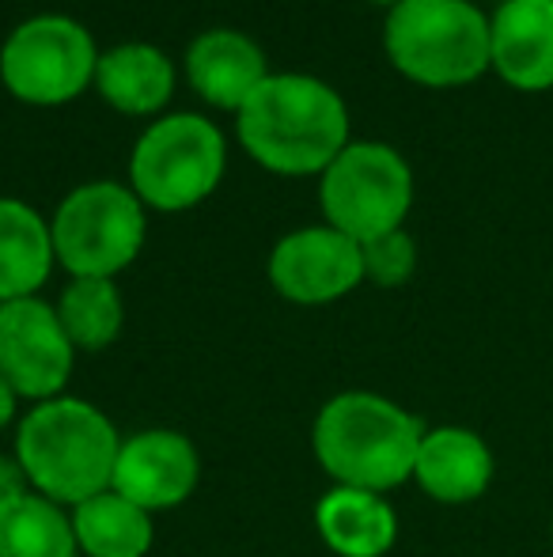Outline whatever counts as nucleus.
I'll use <instances>...</instances> for the list:
<instances>
[{
	"instance_id": "nucleus-1",
	"label": "nucleus",
	"mask_w": 553,
	"mask_h": 557,
	"mask_svg": "<svg viewBox=\"0 0 553 557\" xmlns=\"http://www.w3.org/2000/svg\"><path fill=\"white\" fill-rule=\"evenodd\" d=\"M122 436L99 406L61 395L35 403L15 425V462L38 497L61 508L111 490Z\"/></svg>"
},
{
	"instance_id": "nucleus-2",
	"label": "nucleus",
	"mask_w": 553,
	"mask_h": 557,
	"mask_svg": "<svg viewBox=\"0 0 553 557\" xmlns=\"http://www.w3.org/2000/svg\"><path fill=\"white\" fill-rule=\"evenodd\" d=\"M239 140L277 175H323L349 145V111L318 76L269 73L239 111Z\"/></svg>"
},
{
	"instance_id": "nucleus-3",
	"label": "nucleus",
	"mask_w": 553,
	"mask_h": 557,
	"mask_svg": "<svg viewBox=\"0 0 553 557\" xmlns=\"http://www.w3.org/2000/svg\"><path fill=\"white\" fill-rule=\"evenodd\" d=\"M420 441H425L420 418L372 391L334 395L311 429L318 467L338 485L368 493H387L410 482Z\"/></svg>"
},
{
	"instance_id": "nucleus-4",
	"label": "nucleus",
	"mask_w": 553,
	"mask_h": 557,
	"mask_svg": "<svg viewBox=\"0 0 553 557\" xmlns=\"http://www.w3.org/2000/svg\"><path fill=\"white\" fill-rule=\"evenodd\" d=\"M384 46L420 88H463L489 69V15L470 0H402L387 15Z\"/></svg>"
},
{
	"instance_id": "nucleus-5",
	"label": "nucleus",
	"mask_w": 553,
	"mask_h": 557,
	"mask_svg": "<svg viewBox=\"0 0 553 557\" xmlns=\"http://www.w3.org/2000/svg\"><path fill=\"white\" fill-rule=\"evenodd\" d=\"M224 137L201 114H167L140 133L129 178L140 206L183 213L209 198L224 178Z\"/></svg>"
},
{
	"instance_id": "nucleus-6",
	"label": "nucleus",
	"mask_w": 553,
	"mask_h": 557,
	"mask_svg": "<svg viewBox=\"0 0 553 557\" xmlns=\"http://www.w3.org/2000/svg\"><path fill=\"white\" fill-rule=\"evenodd\" d=\"M318 206L326 224L356 243L399 232L414 206V171L391 145L356 140L323 171Z\"/></svg>"
},
{
	"instance_id": "nucleus-7",
	"label": "nucleus",
	"mask_w": 553,
	"mask_h": 557,
	"mask_svg": "<svg viewBox=\"0 0 553 557\" xmlns=\"http://www.w3.org/2000/svg\"><path fill=\"white\" fill-rule=\"evenodd\" d=\"M144 206L118 183L76 186L50 224L53 255L73 277H118L144 247Z\"/></svg>"
},
{
	"instance_id": "nucleus-8",
	"label": "nucleus",
	"mask_w": 553,
	"mask_h": 557,
	"mask_svg": "<svg viewBox=\"0 0 553 557\" xmlns=\"http://www.w3.org/2000/svg\"><path fill=\"white\" fill-rule=\"evenodd\" d=\"M99 50L88 27L68 15H35L8 35L0 50V81L15 99L58 107L96 84Z\"/></svg>"
},
{
	"instance_id": "nucleus-9",
	"label": "nucleus",
	"mask_w": 553,
	"mask_h": 557,
	"mask_svg": "<svg viewBox=\"0 0 553 557\" xmlns=\"http://www.w3.org/2000/svg\"><path fill=\"white\" fill-rule=\"evenodd\" d=\"M76 345L68 342L58 308L38 296L0 304V375L20 398L50 403L65 395Z\"/></svg>"
},
{
	"instance_id": "nucleus-10",
	"label": "nucleus",
	"mask_w": 553,
	"mask_h": 557,
	"mask_svg": "<svg viewBox=\"0 0 553 557\" xmlns=\"http://www.w3.org/2000/svg\"><path fill=\"white\" fill-rule=\"evenodd\" d=\"M269 281L288 304H334L364 281L361 243L330 224L288 232L269 255Z\"/></svg>"
},
{
	"instance_id": "nucleus-11",
	"label": "nucleus",
	"mask_w": 553,
	"mask_h": 557,
	"mask_svg": "<svg viewBox=\"0 0 553 557\" xmlns=\"http://www.w3.org/2000/svg\"><path fill=\"white\" fill-rule=\"evenodd\" d=\"M201 478V459L190 436L175 429H144L122 441L111 490L144 512H167L183 505Z\"/></svg>"
},
{
	"instance_id": "nucleus-12",
	"label": "nucleus",
	"mask_w": 553,
	"mask_h": 557,
	"mask_svg": "<svg viewBox=\"0 0 553 557\" xmlns=\"http://www.w3.org/2000/svg\"><path fill=\"white\" fill-rule=\"evenodd\" d=\"M489 69L508 88H553V0H504L489 20Z\"/></svg>"
},
{
	"instance_id": "nucleus-13",
	"label": "nucleus",
	"mask_w": 553,
	"mask_h": 557,
	"mask_svg": "<svg viewBox=\"0 0 553 557\" xmlns=\"http://www.w3.org/2000/svg\"><path fill=\"white\" fill-rule=\"evenodd\" d=\"M493 470V451L474 429L440 425L425 429L414 462V482L440 505H470L489 490Z\"/></svg>"
},
{
	"instance_id": "nucleus-14",
	"label": "nucleus",
	"mask_w": 553,
	"mask_h": 557,
	"mask_svg": "<svg viewBox=\"0 0 553 557\" xmlns=\"http://www.w3.org/2000/svg\"><path fill=\"white\" fill-rule=\"evenodd\" d=\"M186 76L205 103L221 111H243L247 99L266 81V53L239 30H205L186 50Z\"/></svg>"
},
{
	"instance_id": "nucleus-15",
	"label": "nucleus",
	"mask_w": 553,
	"mask_h": 557,
	"mask_svg": "<svg viewBox=\"0 0 553 557\" xmlns=\"http://www.w3.org/2000/svg\"><path fill=\"white\" fill-rule=\"evenodd\" d=\"M315 531L338 557H384L399 543V516L384 493L334 485L315 505Z\"/></svg>"
},
{
	"instance_id": "nucleus-16",
	"label": "nucleus",
	"mask_w": 553,
	"mask_h": 557,
	"mask_svg": "<svg viewBox=\"0 0 553 557\" xmlns=\"http://www.w3.org/2000/svg\"><path fill=\"white\" fill-rule=\"evenodd\" d=\"M96 88L122 114H155L175 91V65L160 46L126 42L99 53Z\"/></svg>"
},
{
	"instance_id": "nucleus-17",
	"label": "nucleus",
	"mask_w": 553,
	"mask_h": 557,
	"mask_svg": "<svg viewBox=\"0 0 553 557\" xmlns=\"http://www.w3.org/2000/svg\"><path fill=\"white\" fill-rule=\"evenodd\" d=\"M53 262L50 224L27 201L0 198V304L35 296L50 281Z\"/></svg>"
},
{
	"instance_id": "nucleus-18",
	"label": "nucleus",
	"mask_w": 553,
	"mask_h": 557,
	"mask_svg": "<svg viewBox=\"0 0 553 557\" xmlns=\"http://www.w3.org/2000/svg\"><path fill=\"white\" fill-rule=\"evenodd\" d=\"M73 535L84 557H144L152 550V512L106 490L73 508Z\"/></svg>"
},
{
	"instance_id": "nucleus-19",
	"label": "nucleus",
	"mask_w": 553,
	"mask_h": 557,
	"mask_svg": "<svg viewBox=\"0 0 553 557\" xmlns=\"http://www.w3.org/2000/svg\"><path fill=\"white\" fill-rule=\"evenodd\" d=\"M0 557H80L73 516L23 490L20 497L0 505Z\"/></svg>"
},
{
	"instance_id": "nucleus-20",
	"label": "nucleus",
	"mask_w": 553,
	"mask_h": 557,
	"mask_svg": "<svg viewBox=\"0 0 553 557\" xmlns=\"http://www.w3.org/2000/svg\"><path fill=\"white\" fill-rule=\"evenodd\" d=\"M58 319L76 349H106L122 334V323H126L118 285L111 277H73L58 300Z\"/></svg>"
},
{
	"instance_id": "nucleus-21",
	"label": "nucleus",
	"mask_w": 553,
	"mask_h": 557,
	"mask_svg": "<svg viewBox=\"0 0 553 557\" xmlns=\"http://www.w3.org/2000/svg\"><path fill=\"white\" fill-rule=\"evenodd\" d=\"M361 255H364V281H372L379 288L406 285L417 270V243L406 227L361 243Z\"/></svg>"
},
{
	"instance_id": "nucleus-22",
	"label": "nucleus",
	"mask_w": 553,
	"mask_h": 557,
	"mask_svg": "<svg viewBox=\"0 0 553 557\" xmlns=\"http://www.w3.org/2000/svg\"><path fill=\"white\" fill-rule=\"evenodd\" d=\"M15 406H20V395H15L4 375H0V433L15 421Z\"/></svg>"
},
{
	"instance_id": "nucleus-23",
	"label": "nucleus",
	"mask_w": 553,
	"mask_h": 557,
	"mask_svg": "<svg viewBox=\"0 0 553 557\" xmlns=\"http://www.w3.org/2000/svg\"><path fill=\"white\" fill-rule=\"evenodd\" d=\"M372 4H387V8H394V4H402V0H372Z\"/></svg>"
},
{
	"instance_id": "nucleus-24",
	"label": "nucleus",
	"mask_w": 553,
	"mask_h": 557,
	"mask_svg": "<svg viewBox=\"0 0 553 557\" xmlns=\"http://www.w3.org/2000/svg\"><path fill=\"white\" fill-rule=\"evenodd\" d=\"M501 4H504V0H501Z\"/></svg>"
}]
</instances>
